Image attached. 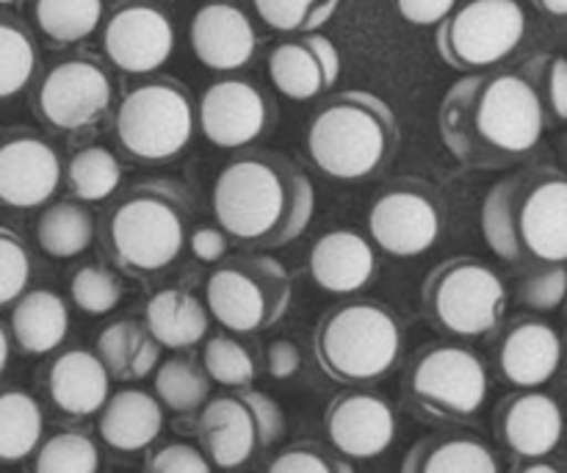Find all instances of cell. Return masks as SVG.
Here are the masks:
<instances>
[{
  "label": "cell",
  "mask_w": 567,
  "mask_h": 473,
  "mask_svg": "<svg viewBox=\"0 0 567 473\" xmlns=\"http://www.w3.org/2000/svg\"><path fill=\"white\" fill-rule=\"evenodd\" d=\"M437 127L449 153L476 172L518 166L546 136L535 89L515 70L471 72L443 94Z\"/></svg>",
  "instance_id": "1"
},
{
  "label": "cell",
  "mask_w": 567,
  "mask_h": 473,
  "mask_svg": "<svg viewBox=\"0 0 567 473\" xmlns=\"http://www.w3.org/2000/svg\"><path fill=\"white\" fill-rule=\"evenodd\" d=\"M216 225L244 247L277 249L313 222L316 192L308 172L275 150H247L227 161L210 188Z\"/></svg>",
  "instance_id": "2"
},
{
  "label": "cell",
  "mask_w": 567,
  "mask_h": 473,
  "mask_svg": "<svg viewBox=\"0 0 567 473\" xmlns=\"http://www.w3.org/2000/svg\"><path fill=\"white\" fill-rule=\"evenodd\" d=\"M487 247L518 269L567 260V177L554 164H529L491 186L482 203Z\"/></svg>",
  "instance_id": "3"
},
{
  "label": "cell",
  "mask_w": 567,
  "mask_h": 473,
  "mask_svg": "<svg viewBox=\"0 0 567 473\" xmlns=\"http://www.w3.org/2000/svg\"><path fill=\"white\" fill-rule=\"evenodd\" d=\"M192 197L175 181H142L127 188L103 219V247L116 269L155 277L183 255L192 230Z\"/></svg>",
  "instance_id": "4"
},
{
  "label": "cell",
  "mask_w": 567,
  "mask_h": 473,
  "mask_svg": "<svg viewBox=\"0 0 567 473\" xmlns=\"http://www.w3.org/2000/svg\"><path fill=\"white\" fill-rule=\"evenodd\" d=\"M305 144L310 164L327 177L369 181L399 150L396 111L363 89L324 94V103L310 116Z\"/></svg>",
  "instance_id": "5"
},
{
  "label": "cell",
  "mask_w": 567,
  "mask_h": 473,
  "mask_svg": "<svg viewBox=\"0 0 567 473\" xmlns=\"http://www.w3.org/2000/svg\"><path fill=\"white\" fill-rule=\"evenodd\" d=\"M402 321L374 299H347L321 316L313 354L330 380L341 385H374L402 360Z\"/></svg>",
  "instance_id": "6"
},
{
  "label": "cell",
  "mask_w": 567,
  "mask_h": 473,
  "mask_svg": "<svg viewBox=\"0 0 567 473\" xmlns=\"http://www.w3.org/2000/svg\"><path fill=\"white\" fill-rule=\"evenodd\" d=\"M487 391L491 377L485 360L465 343H426L404 366V408L430 424H465L476 419Z\"/></svg>",
  "instance_id": "7"
},
{
  "label": "cell",
  "mask_w": 567,
  "mask_h": 473,
  "mask_svg": "<svg viewBox=\"0 0 567 473\" xmlns=\"http://www.w3.org/2000/svg\"><path fill=\"white\" fill-rule=\"evenodd\" d=\"M197 131L192 92L172 75H147L127 89L114 114V133L127 158L166 164L192 144Z\"/></svg>",
  "instance_id": "8"
},
{
  "label": "cell",
  "mask_w": 567,
  "mask_h": 473,
  "mask_svg": "<svg viewBox=\"0 0 567 473\" xmlns=\"http://www.w3.org/2000/svg\"><path fill=\"white\" fill-rule=\"evenodd\" d=\"M293 282L286 266L271 255H236L216 266L205 280V308L210 319L236 336L271 330L288 313Z\"/></svg>",
  "instance_id": "9"
},
{
  "label": "cell",
  "mask_w": 567,
  "mask_h": 473,
  "mask_svg": "<svg viewBox=\"0 0 567 473\" xmlns=\"http://www.w3.org/2000/svg\"><path fill=\"white\" fill-rule=\"evenodd\" d=\"M426 321L457 341L487 338L498 330L507 310L502 275L476 258H452L426 275L421 286Z\"/></svg>",
  "instance_id": "10"
},
{
  "label": "cell",
  "mask_w": 567,
  "mask_h": 473,
  "mask_svg": "<svg viewBox=\"0 0 567 473\" xmlns=\"http://www.w3.org/2000/svg\"><path fill=\"white\" fill-rule=\"evenodd\" d=\"M197 413L203 454L216 469H244L286 435L280 404L249 388L208 399Z\"/></svg>",
  "instance_id": "11"
},
{
  "label": "cell",
  "mask_w": 567,
  "mask_h": 473,
  "mask_svg": "<svg viewBox=\"0 0 567 473\" xmlns=\"http://www.w3.org/2000/svg\"><path fill=\"white\" fill-rule=\"evenodd\" d=\"M116 86L105 61L94 53H70L33 78L31 111L53 133H89L109 116Z\"/></svg>",
  "instance_id": "12"
},
{
  "label": "cell",
  "mask_w": 567,
  "mask_h": 473,
  "mask_svg": "<svg viewBox=\"0 0 567 473\" xmlns=\"http://www.w3.org/2000/svg\"><path fill=\"white\" fill-rule=\"evenodd\" d=\"M526 28L518 0H465L437 22L435 48L460 72L493 70L520 48Z\"/></svg>",
  "instance_id": "13"
},
{
  "label": "cell",
  "mask_w": 567,
  "mask_h": 473,
  "mask_svg": "<svg viewBox=\"0 0 567 473\" xmlns=\"http://www.w3.org/2000/svg\"><path fill=\"white\" fill-rule=\"evenodd\" d=\"M446 203L424 177H393L365 214L369 238L391 258H419L441 241Z\"/></svg>",
  "instance_id": "14"
},
{
  "label": "cell",
  "mask_w": 567,
  "mask_h": 473,
  "mask_svg": "<svg viewBox=\"0 0 567 473\" xmlns=\"http://www.w3.org/2000/svg\"><path fill=\"white\" fill-rule=\"evenodd\" d=\"M97 31L105 59L125 75H153L175 53V22L150 0H116Z\"/></svg>",
  "instance_id": "15"
},
{
  "label": "cell",
  "mask_w": 567,
  "mask_h": 473,
  "mask_svg": "<svg viewBox=\"0 0 567 473\" xmlns=\"http://www.w3.org/2000/svg\"><path fill=\"white\" fill-rule=\"evenodd\" d=\"M197 125L214 147L244 150L266 136L277 122L275 97L260 83L225 75L199 94Z\"/></svg>",
  "instance_id": "16"
},
{
  "label": "cell",
  "mask_w": 567,
  "mask_h": 473,
  "mask_svg": "<svg viewBox=\"0 0 567 473\" xmlns=\"http://www.w3.org/2000/svg\"><path fill=\"white\" fill-rule=\"evenodd\" d=\"M64 183L61 150L31 127L0 136V208L33 210L48 205Z\"/></svg>",
  "instance_id": "17"
},
{
  "label": "cell",
  "mask_w": 567,
  "mask_h": 473,
  "mask_svg": "<svg viewBox=\"0 0 567 473\" xmlns=\"http://www.w3.org/2000/svg\"><path fill=\"white\" fill-rule=\"evenodd\" d=\"M330 446L347 460H377L396 441V413L380 393L352 385L338 393L324 413Z\"/></svg>",
  "instance_id": "18"
},
{
  "label": "cell",
  "mask_w": 567,
  "mask_h": 473,
  "mask_svg": "<svg viewBox=\"0 0 567 473\" xmlns=\"http://www.w3.org/2000/svg\"><path fill=\"white\" fill-rule=\"evenodd\" d=\"M493 341V366L509 388H543L563 363V338L540 316H518L498 325Z\"/></svg>",
  "instance_id": "19"
},
{
  "label": "cell",
  "mask_w": 567,
  "mask_h": 473,
  "mask_svg": "<svg viewBox=\"0 0 567 473\" xmlns=\"http://www.w3.org/2000/svg\"><path fill=\"white\" fill-rule=\"evenodd\" d=\"M493 432L509 460L551 457L563 443V410L557 399L540 388H518L498 402Z\"/></svg>",
  "instance_id": "20"
},
{
  "label": "cell",
  "mask_w": 567,
  "mask_h": 473,
  "mask_svg": "<svg viewBox=\"0 0 567 473\" xmlns=\"http://www.w3.org/2000/svg\"><path fill=\"white\" fill-rule=\"evenodd\" d=\"M266 70L282 97L308 103L332 92L341 78V53L324 33H293L271 48Z\"/></svg>",
  "instance_id": "21"
},
{
  "label": "cell",
  "mask_w": 567,
  "mask_h": 473,
  "mask_svg": "<svg viewBox=\"0 0 567 473\" xmlns=\"http://www.w3.org/2000/svg\"><path fill=\"white\" fill-rule=\"evenodd\" d=\"M194 55L210 72H238L258 53V31L247 11L233 0H210L188 22Z\"/></svg>",
  "instance_id": "22"
},
{
  "label": "cell",
  "mask_w": 567,
  "mask_h": 473,
  "mask_svg": "<svg viewBox=\"0 0 567 473\" xmlns=\"http://www.w3.org/2000/svg\"><path fill=\"white\" fill-rule=\"evenodd\" d=\"M44 388L55 413L66 421L92 419L111 393V374L92 349L72 347L44 369Z\"/></svg>",
  "instance_id": "23"
},
{
  "label": "cell",
  "mask_w": 567,
  "mask_h": 473,
  "mask_svg": "<svg viewBox=\"0 0 567 473\" xmlns=\"http://www.w3.org/2000/svg\"><path fill=\"white\" fill-rule=\"evenodd\" d=\"M308 271L316 286L336 297H352L374 282L377 249L369 236L352 227H336L313 244Z\"/></svg>",
  "instance_id": "24"
},
{
  "label": "cell",
  "mask_w": 567,
  "mask_h": 473,
  "mask_svg": "<svg viewBox=\"0 0 567 473\" xmlns=\"http://www.w3.org/2000/svg\"><path fill=\"white\" fill-rule=\"evenodd\" d=\"M97 435L111 452L136 454L153 446L164 430V408L142 388H122L109 393L97 410Z\"/></svg>",
  "instance_id": "25"
},
{
  "label": "cell",
  "mask_w": 567,
  "mask_h": 473,
  "mask_svg": "<svg viewBox=\"0 0 567 473\" xmlns=\"http://www.w3.org/2000/svg\"><path fill=\"white\" fill-rule=\"evenodd\" d=\"M9 316V338L22 354H50L66 341L70 308L50 288L22 291Z\"/></svg>",
  "instance_id": "26"
},
{
  "label": "cell",
  "mask_w": 567,
  "mask_h": 473,
  "mask_svg": "<svg viewBox=\"0 0 567 473\" xmlns=\"http://www.w3.org/2000/svg\"><path fill=\"white\" fill-rule=\"evenodd\" d=\"M144 330L164 349L183 352L205 341L210 330V313L188 288H161L144 305Z\"/></svg>",
  "instance_id": "27"
},
{
  "label": "cell",
  "mask_w": 567,
  "mask_h": 473,
  "mask_svg": "<svg viewBox=\"0 0 567 473\" xmlns=\"http://www.w3.org/2000/svg\"><path fill=\"white\" fill-rule=\"evenodd\" d=\"M404 473H496L498 457L482 438L443 430L421 438L402 460Z\"/></svg>",
  "instance_id": "28"
},
{
  "label": "cell",
  "mask_w": 567,
  "mask_h": 473,
  "mask_svg": "<svg viewBox=\"0 0 567 473\" xmlns=\"http://www.w3.org/2000/svg\"><path fill=\"white\" fill-rule=\"evenodd\" d=\"M161 352L164 347L144 330L142 321L133 319L111 321L94 341V354L105 366L111 380L120 382H138L153 374L155 366L161 363Z\"/></svg>",
  "instance_id": "29"
},
{
  "label": "cell",
  "mask_w": 567,
  "mask_h": 473,
  "mask_svg": "<svg viewBox=\"0 0 567 473\" xmlns=\"http://www.w3.org/2000/svg\"><path fill=\"white\" fill-rule=\"evenodd\" d=\"M94 216L83 203L75 199H59L42 205V214L37 219V244L48 258L72 260L86 253L94 241Z\"/></svg>",
  "instance_id": "30"
},
{
  "label": "cell",
  "mask_w": 567,
  "mask_h": 473,
  "mask_svg": "<svg viewBox=\"0 0 567 473\" xmlns=\"http://www.w3.org/2000/svg\"><path fill=\"white\" fill-rule=\"evenodd\" d=\"M44 438L42 404L17 385H0V463H22Z\"/></svg>",
  "instance_id": "31"
},
{
  "label": "cell",
  "mask_w": 567,
  "mask_h": 473,
  "mask_svg": "<svg viewBox=\"0 0 567 473\" xmlns=\"http://www.w3.org/2000/svg\"><path fill=\"white\" fill-rule=\"evenodd\" d=\"M37 33L25 20L0 9V103L25 92L39 75Z\"/></svg>",
  "instance_id": "32"
},
{
  "label": "cell",
  "mask_w": 567,
  "mask_h": 473,
  "mask_svg": "<svg viewBox=\"0 0 567 473\" xmlns=\"http://www.w3.org/2000/svg\"><path fill=\"white\" fill-rule=\"evenodd\" d=\"M105 14L103 0H31V20L53 44H75L92 37Z\"/></svg>",
  "instance_id": "33"
},
{
  "label": "cell",
  "mask_w": 567,
  "mask_h": 473,
  "mask_svg": "<svg viewBox=\"0 0 567 473\" xmlns=\"http://www.w3.org/2000/svg\"><path fill=\"white\" fill-rule=\"evenodd\" d=\"M122 161L103 144H86L64 164V183L78 203H103L122 186Z\"/></svg>",
  "instance_id": "34"
},
{
  "label": "cell",
  "mask_w": 567,
  "mask_h": 473,
  "mask_svg": "<svg viewBox=\"0 0 567 473\" xmlns=\"http://www.w3.org/2000/svg\"><path fill=\"white\" fill-rule=\"evenodd\" d=\"M247 336H236V332H221V336H205L203 347V371L208 374L210 382L230 391H241L255 382L260 371V358Z\"/></svg>",
  "instance_id": "35"
},
{
  "label": "cell",
  "mask_w": 567,
  "mask_h": 473,
  "mask_svg": "<svg viewBox=\"0 0 567 473\" xmlns=\"http://www.w3.org/2000/svg\"><path fill=\"white\" fill-rule=\"evenodd\" d=\"M153 385L155 399L161 402V408L177 415L197 413L210 397L208 374L203 371V366H197L188 358L161 360V363L155 366Z\"/></svg>",
  "instance_id": "36"
},
{
  "label": "cell",
  "mask_w": 567,
  "mask_h": 473,
  "mask_svg": "<svg viewBox=\"0 0 567 473\" xmlns=\"http://www.w3.org/2000/svg\"><path fill=\"white\" fill-rule=\"evenodd\" d=\"M37 473H94L100 469V449L81 430H59L42 438L31 454Z\"/></svg>",
  "instance_id": "37"
},
{
  "label": "cell",
  "mask_w": 567,
  "mask_h": 473,
  "mask_svg": "<svg viewBox=\"0 0 567 473\" xmlns=\"http://www.w3.org/2000/svg\"><path fill=\"white\" fill-rule=\"evenodd\" d=\"M520 75L535 89L548 127H563L567 122V64L557 50H540L520 66Z\"/></svg>",
  "instance_id": "38"
},
{
  "label": "cell",
  "mask_w": 567,
  "mask_h": 473,
  "mask_svg": "<svg viewBox=\"0 0 567 473\" xmlns=\"http://www.w3.org/2000/svg\"><path fill=\"white\" fill-rule=\"evenodd\" d=\"M252 6L271 31L293 37L327 25L341 0H252Z\"/></svg>",
  "instance_id": "39"
},
{
  "label": "cell",
  "mask_w": 567,
  "mask_h": 473,
  "mask_svg": "<svg viewBox=\"0 0 567 473\" xmlns=\"http://www.w3.org/2000/svg\"><path fill=\"white\" fill-rule=\"evenodd\" d=\"M122 280L105 266H81L72 271L70 297L78 310L89 316H109L122 302Z\"/></svg>",
  "instance_id": "40"
},
{
  "label": "cell",
  "mask_w": 567,
  "mask_h": 473,
  "mask_svg": "<svg viewBox=\"0 0 567 473\" xmlns=\"http://www.w3.org/2000/svg\"><path fill=\"white\" fill-rule=\"evenodd\" d=\"M269 473H354L352 460L341 457L332 446L316 441H299L286 446L266 465Z\"/></svg>",
  "instance_id": "41"
},
{
  "label": "cell",
  "mask_w": 567,
  "mask_h": 473,
  "mask_svg": "<svg viewBox=\"0 0 567 473\" xmlns=\"http://www.w3.org/2000/svg\"><path fill=\"white\" fill-rule=\"evenodd\" d=\"M33 277V258L20 233L0 225V308L14 302Z\"/></svg>",
  "instance_id": "42"
},
{
  "label": "cell",
  "mask_w": 567,
  "mask_h": 473,
  "mask_svg": "<svg viewBox=\"0 0 567 473\" xmlns=\"http://www.w3.org/2000/svg\"><path fill=\"white\" fill-rule=\"evenodd\" d=\"M567 294V271L565 264L537 266L518 282V302L537 313H551L565 302Z\"/></svg>",
  "instance_id": "43"
},
{
  "label": "cell",
  "mask_w": 567,
  "mask_h": 473,
  "mask_svg": "<svg viewBox=\"0 0 567 473\" xmlns=\"http://www.w3.org/2000/svg\"><path fill=\"white\" fill-rule=\"evenodd\" d=\"M214 465L192 443H164L150 449L144 460V471L150 473H208Z\"/></svg>",
  "instance_id": "44"
},
{
  "label": "cell",
  "mask_w": 567,
  "mask_h": 473,
  "mask_svg": "<svg viewBox=\"0 0 567 473\" xmlns=\"http://www.w3.org/2000/svg\"><path fill=\"white\" fill-rule=\"evenodd\" d=\"M186 247L192 249L194 258L199 260V264H219V260H225L227 249H230V238H227V233L221 230L219 225L210 227V225H199L194 227V230H188V241Z\"/></svg>",
  "instance_id": "45"
},
{
  "label": "cell",
  "mask_w": 567,
  "mask_h": 473,
  "mask_svg": "<svg viewBox=\"0 0 567 473\" xmlns=\"http://www.w3.org/2000/svg\"><path fill=\"white\" fill-rule=\"evenodd\" d=\"M264 363L269 377H275V380H291L302 369V352H299V347L293 341L280 338V341L269 343Z\"/></svg>",
  "instance_id": "46"
},
{
  "label": "cell",
  "mask_w": 567,
  "mask_h": 473,
  "mask_svg": "<svg viewBox=\"0 0 567 473\" xmlns=\"http://www.w3.org/2000/svg\"><path fill=\"white\" fill-rule=\"evenodd\" d=\"M393 6L410 25H437L457 0H393Z\"/></svg>",
  "instance_id": "47"
},
{
  "label": "cell",
  "mask_w": 567,
  "mask_h": 473,
  "mask_svg": "<svg viewBox=\"0 0 567 473\" xmlns=\"http://www.w3.org/2000/svg\"><path fill=\"white\" fill-rule=\"evenodd\" d=\"M557 463H551V457H524L513 460V473H559Z\"/></svg>",
  "instance_id": "48"
},
{
  "label": "cell",
  "mask_w": 567,
  "mask_h": 473,
  "mask_svg": "<svg viewBox=\"0 0 567 473\" xmlns=\"http://www.w3.org/2000/svg\"><path fill=\"white\" fill-rule=\"evenodd\" d=\"M532 6H535L540 14L554 17V20H565L567 17V0H532Z\"/></svg>",
  "instance_id": "49"
},
{
  "label": "cell",
  "mask_w": 567,
  "mask_h": 473,
  "mask_svg": "<svg viewBox=\"0 0 567 473\" xmlns=\"http://www.w3.org/2000/svg\"><path fill=\"white\" fill-rule=\"evenodd\" d=\"M9 360H11V338H9V330L3 327V321H0V377H3L6 369H9Z\"/></svg>",
  "instance_id": "50"
},
{
  "label": "cell",
  "mask_w": 567,
  "mask_h": 473,
  "mask_svg": "<svg viewBox=\"0 0 567 473\" xmlns=\"http://www.w3.org/2000/svg\"><path fill=\"white\" fill-rule=\"evenodd\" d=\"M17 3H22V0H0V9H3V6H17Z\"/></svg>",
  "instance_id": "51"
}]
</instances>
